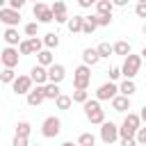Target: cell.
<instances>
[{"instance_id":"cell-22","label":"cell","mask_w":146,"mask_h":146,"mask_svg":"<svg viewBox=\"0 0 146 146\" xmlns=\"http://www.w3.org/2000/svg\"><path fill=\"white\" fill-rule=\"evenodd\" d=\"M112 11H114L112 0H98V2H96V14H100V16H112Z\"/></svg>"},{"instance_id":"cell-12","label":"cell","mask_w":146,"mask_h":146,"mask_svg":"<svg viewBox=\"0 0 146 146\" xmlns=\"http://www.w3.org/2000/svg\"><path fill=\"white\" fill-rule=\"evenodd\" d=\"M52 14H55V23H59V25H66V23L71 21L64 0H55V2H52Z\"/></svg>"},{"instance_id":"cell-3","label":"cell","mask_w":146,"mask_h":146,"mask_svg":"<svg viewBox=\"0 0 146 146\" xmlns=\"http://www.w3.org/2000/svg\"><path fill=\"white\" fill-rule=\"evenodd\" d=\"M141 55H128L125 57V62H123V66H121V71H123V78H128V80H135V75L139 73V68H141Z\"/></svg>"},{"instance_id":"cell-45","label":"cell","mask_w":146,"mask_h":146,"mask_svg":"<svg viewBox=\"0 0 146 146\" xmlns=\"http://www.w3.org/2000/svg\"><path fill=\"white\" fill-rule=\"evenodd\" d=\"M139 116H141V121H144V123H146V105H144V107H141V112H139Z\"/></svg>"},{"instance_id":"cell-26","label":"cell","mask_w":146,"mask_h":146,"mask_svg":"<svg viewBox=\"0 0 146 146\" xmlns=\"http://www.w3.org/2000/svg\"><path fill=\"white\" fill-rule=\"evenodd\" d=\"M98 55H100V59H107L110 55H114V46H110L107 41H103V43H98Z\"/></svg>"},{"instance_id":"cell-29","label":"cell","mask_w":146,"mask_h":146,"mask_svg":"<svg viewBox=\"0 0 146 146\" xmlns=\"http://www.w3.org/2000/svg\"><path fill=\"white\" fill-rule=\"evenodd\" d=\"M98 27V23H96V16H87V21H84V27H82V34H94V30Z\"/></svg>"},{"instance_id":"cell-28","label":"cell","mask_w":146,"mask_h":146,"mask_svg":"<svg viewBox=\"0 0 146 146\" xmlns=\"http://www.w3.org/2000/svg\"><path fill=\"white\" fill-rule=\"evenodd\" d=\"M30 132H32V125L27 121H18L16 123V135L18 137H30Z\"/></svg>"},{"instance_id":"cell-47","label":"cell","mask_w":146,"mask_h":146,"mask_svg":"<svg viewBox=\"0 0 146 146\" xmlns=\"http://www.w3.org/2000/svg\"><path fill=\"white\" fill-rule=\"evenodd\" d=\"M139 55H141V59L146 62V48H141V52H139Z\"/></svg>"},{"instance_id":"cell-46","label":"cell","mask_w":146,"mask_h":146,"mask_svg":"<svg viewBox=\"0 0 146 146\" xmlns=\"http://www.w3.org/2000/svg\"><path fill=\"white\" fill-rule=\"evenodd\" d=\"M62 146H80V144H78V141H75V144H73V141H64Z\"/></svg>"},{"instance_id":"cell-7","label":"cell","mask_w":146,"mask_h":146,"mask_svg":"<svg viewBox=\"0 0 146 146\" xmlns=\"http://www.w3.org/2000/svg\"><path fill=\"white\" fill-rule=\"evenodd\" d=\"M119 94H121V91H119V84H114V82H110V80L103 82V84L96 89V98H98V100H110V103H112Z\"/></svg>"},{"instance_id":"cell-19","label":"cell","mask_w":146,"mask_h":146,"mask_svg":"<svg viewBox=\"0 0 146 146\" xmlns=\"http://www.w3.org/2000/svg\"><path fill=\"white\" fill-rule=\"evenodd\" d=\"M112 110H114V112H128V110H130V98L123 96V94H119V96L112 100Z\"/></svg>"},{"instance_id":"cell-25","label":"cell","mask_w":146,"mask_h":146,"mask_svg":"<svg viewBox=\"0 0 146 146\" xmlns=\"http://www.w3.org/2000/svg\"><path fill=\"white\" fill-rule=\"evenodd\" d=\"M130 50H132L130 41H116V43H114V55H123V57H128Z\"/></svg>"},{"instance_id":"cell-5","label":"cell","mask_w":146,"mask_h":146,"mask_svg":"<svg viewBox=\"0 0 146 146\" xmlns=\"http://www.w3.org/2000/svg\"><path fill=\"white\" fill-rule=\"evenodd\" d=\"M89 82H91V66L80 64V66L73 71V87H75V89H87Z\"/></svg>"},{"instance_id":"cell-17","label":"cell","mask_w":146,"mask_h":146,"mask_svg":"<svg viewBox=\"0 0 146 146\" xmlns=\"http://www.w3.org/2000/svg\"><path fill=\"white\" fill-rule=\"evenodd\" d=\"M98 62H100V55H98L96 48H84V50H82V64H87V66H96Z\"/></svg>"},{"instance_id":"cell-30","label":"cell","mask_w":146,"mask_h":146,"mask_svg":"<svg viewBox=\"0 0 146 146\" xmlns=\"http://www.w3.org/2000/svg\"><path fill=\"white\" fill-rule=\"evenodd\" d=\"M30 41V48H32V55H39L46 46H43V39H39V36H32V39H27Z\"/></svg>"},{"instance_id":"cell-39","label":"cell","mask_w":146,"mask_h":146,"mask_svg":"<svg viewBox=\"0 0 146 146\" xmlns=\"http://www.w3.org/2000/svg\"><path fill=\"white\" fill-rule=\"evenodd\" d=\"M25 2H27V0H7V7H11V9H18V11H21V9L25 7Z\"/></svg>"},{"instance_id":"cell-11","label":"cell","mask_w":146,"mask_h":146,"mask_svg":"<svg viewBox=\"0 0 146 146\" xmlns=\"http://www.w3.org/2000/svg\"><path fill=\"white\" fill-rule=\"evenodd\" d=\"M18 48H14V46H7L2 52H0V59H2V66L5 68H16L18 66Z\"/></svg>"},{"instance_id":"cell-8","label":"cell","mask_w":146,"mask_h":146,"mask_svg":"<svg viewBox=\"0 0 146 146\" xmlns=\"http://www.w3.org/2000/svg\"><path fill=\"white\" fill-rule=\"evenodd\" d=\"M32 14L39 23H52L55 21V14H52V7H48L46 2H36L32 7Z\"/></svg>"},{"instance_id":"cell-13","label":"cell","mask_w":146,"mask_h":146,"mask_svg":"<svg viewBox=\"0 0 146 146\" xmlns=\"http://www.w3.org/2000/svg\"><path fill=\"white\" fill-rule=\"evenodd\" d=\"M30 78L36 82V87H43V84H48L50 80H48V68L46 66H41V64H36V66H32L30 68Z\"/></svg>"},{"instance_id":"cell-48","label":"cell","mask_w":146,"mask_h":146,"mask_svg":"<svg viewBox=\"0 0 146 146\" xmlns=\"http://www.w3.org/2000/svg\"><path fill=\"white\" fill-rule=\"evenodd\" d=\"M141 32H144V34H146V23H144V27H141Z\"/></svg>"},{"instance_id":"cell-36","label":"cell","mask_w":146,"mask_h":146,"mask_svg":"<svg viewBox=\"0 0 146 146\" xmlns=\"http://www.w3.org/2000/svg\"><path fill=\"white\" fill-rule=\"evenodd\" d=\"M107 75H110V82H114V80H119V78L123 75V71H121V66H112V68L107 71Z\"/></svg>"},{"instance_id":"cell-37","label":"cell","mask_w":146,"mask_h":146,"mask_svg":"<svg viewBox=\"0 0 146 146\" xmlns=\"http://www.w3.org/2000/svg\"><path fill=\"white\" fill-rule=\"evenodd\" d=\"M11 146H30V137H18V135H14Z\"/></svg>"},{"instance_id":"cell-52","label":"cell","mask_w":146,"mask_h":146,"mask_svg":"<svg viewBox=\"0 0 146 146\" xmlns=\"http://www.w3.org/2000/svg\"><path fill=\"white\" fill-rule=\"evenodd\" d=\"M94 2H98V0H94Z\"/></svg>"},{"instance_id":"cell-1","label":"cell","mask_w":146,"mask_h":146,"mask_svg":"<svg viewBox=\"0 0 146 146\" xmlns=\"http://www.w3.org/2000/svg\"><path fill=\"white\" fill-rule=\"evenodd\" d=\"M82 110H84V116H87V121L91 123V125H103L105 123V110L100 107V100L98 98H89L84 105H82Z\"/></svg>"},{"instance_id":"cell-24","label":"cell","mask_w":146,"mask_h":146,"mask_svg":"<svg viewBox=\"0 0 146 146\" xmlns=\"http://www.w3.org/2000/svg\"><path fill=\"white\" fill-rule=\"evenodd\" d=\"M43 46H46L48 50H55V48L59 46V34H57V32H48V34L43 36Z\"/></svg>"},{"instance_id":"cell-31","label":"cell","mask_w":146,"mask_h":146,"mask_svg":"<svg viewBox=\"0 0 146 146\" xmlns=\"http://www.w3.org/2000/svg\"><path fill=\"white\" fill-rule=\"evenodd\" d=\"M16 78H18V75L14 73V68H2V73H0V80H2L5 84H14Z\"/></svg>"},{"instance_id":"cell-50","label":"cell","mask_w":146,"mask_h":146,"mask_svg":"<svg viewBox=\"0 0 146 146\" xmlns=\"http://www.w3.org/2000/svg\"><path fill=\"white\" fill-rule=\"evenodd\" d=\"M32 2H34V5H36V2H41V0H32Z\"/></svg>"},{"instance_id":"cell-35","label":"cell","mask_w":146,"mask_h":146,"mask_svg":"<svg viewBox=\"0 0 146 146\" xmlns=\"http://www.w3.org/2000/svg\"><path fill=\"white\" fill-rule=\"evenodd\" d=\"M94 16H96L98 27H110L112 25V16H100V14H94Z\"/></svg>"},{"instance_id":"cell-27","label":"cell","mask_w":146,"mask_h":146,"mask_svg":"<svg viewBox=\"0 0 146 146\" xmlns=\"http://www.w3.org/2000/svg\"><path fill=\"white\" fill-rule=\"evenodd\" d=\"M71 98H73V103H80V105H84V103L89 100V91H87V89H75V91L71 94Z\"/></svg>"},{"instance_id":"cell-42","label":"cell","mask_w":146,"mask_h":146,"mask_svg":"<svg viewBox=\"0 0 146 146\" xmlns=\"http://www.w3.org/2000/svg\"><path fill=\"white\" fill-rule=\"evenodd\" d=\"M121 146H139V141L135 137H130V139H121Z\"/></svg>"},{"instance_id":"cell-2","label":"cell","mask_w":146,"mask_h":146,"mask_svg":"<svg viewBox=\"0 0 146 146\" xmlns=\"http://www.w3.org/2000/svg\"><path fill=\"white\" fill-rule=\"evenodd\" d=\"M141 128V116L135 114V112H128L123 123L119 125V132H121V139H130V137H137V130Z\"/></svg>"},{"instance_id":"cell-18","label":"cell","mask_w":146,"mask_h":146,"mask_svg":"<svg viewBox=\"0 0 146 146\" xmlns=\"http://www.w3.org/2000/svg\"><path fill=\"white\" fill-rule=\"evenodd\" d=\"M84 21H87V16H80V14H75V16H71V21L66 23V27L71 30V34H78V32H82V27H84Z\"/></svg>"},{"instance_id":"cell-20","label":"cell","mask_w":146,"mask_h":146,"mask_svg":"<svg viewBox=\"0 0 146 146\" xmlns=\"http://www.w3.org/2000/svg\"><path fill=\"white\" fill-rule=\"evenodd\" d=\"M36 64H41V66H46V68H50L52 64H55V57H52V50H48V48H43L39 55H36Z\"/></svg>"},{"instance_id":"cell-32","label":"cell","mask_w":146,"mask_h":146,"mask_svg":"<svg viewBox=\"0 0 146 146\" xmlns=\"http://www.w3.org/2000/svg\"><path fill=\"white\" fill-rule=\"evenodd\" d=\"M55 105H57V110H68V107L73 105V98H71V96H66V94H62V96L55 100Z\"/></svg>"},{"instance_id":"cell-43","label":"cell","mask_w":146,"mask_h":146,"mask_svg":"<svg viewBox=\"0 0 146 146\" xmlns=\"http://www.w3.org/2000/svg\"><path fill=\"white\" fill-rule=\"evenodd\" d=\"M78 5H80L82 9H89V7H91V5H96V2H94V0H78Z\"/></svg>"},{"instance_id":"cell-51","label":"cell","mask_w":146,"mask_h":146,"mask_svg":"<svg viewBox=\"0 0 146 146\" xmlns=\"http://www.w3.org/2000/svg\"><path fill=\"white\" fill-rule=\"evenodd\" d=\"M30 146H41V144H30Z\"/></svg>"},{"instance_id":"cell-38","label":"cell","mask_w":146,"mask_h":146,"mask_svg":"<svg viewBox=\"0 0 146 146\" xmlns=\"http://www.w3.org/2000/svg\"><path fill=\"white\" fill-rule=\"evenodd\" d=\"M18 52H21V55H32V48H30V41H27V39H23V41H21Z\"/></svg>"},{"instance_id":"cell-16","label":"cell","mask_w":146,"mask_h":146,"mask_svg":"<svg viewBox=\"0 0 146 146\" xmlns=\"http://www.w3.org/2000/svg\"><path fill=\"white\" fill-rule=\"evenodd\" d=\"M2 39H5V43H7V46H14V48H18V46H21V41H23L16 27H7V30H5V34H2Z\"/></svg>"},{"instance_id":"cell-14","label":"cell","mask_w":146,"mask_h":146,"mask_svg":"<svg viewBox=\"0 0 146 146\" xmlns=\"http://www.w3.org/2000/svg\"><path fill=\"white\" fill-rule=\"evenodd\" d=\"M64 78H66V68H64V64H52V66L48 68V80H50V82L59 84V82H64Z\"/></svg>"},{"instance_id":"cell-40","label":"cell","mask_w":146,"mask_h":146,"mask_svg":"<svg viewBox=\"0 0 146 146\" xmlns=\"http://www.w3.org/2000/svg\"><path fill=\"white\" fill-rule=\"evenodd\" d=\"M137 141H139V146H144L146 144V125H141L139 130H137V137H135Z\"/></svg>"},{"instance_id":"cell-34","label":"cell","mask_w":146,"mask_h":146,"mask_svg":"<svg viewBox=\"0 0 146 146\" xmlns=\"http://www.w3.org/2000/svg\"><path fill=\"white\" fill-rule=\"evenodd\" d=\"M39 25H41L39 21H32V23H27V25H25V36H27V39L36 36V34H39Z\"/></svg>"},{"instance_id":"cell-10","label":"cell","mask_w":146,"mask_h":146,"mask_svg":"<svg viewBox=\"0 0 146 146\" xmlns=\"http://www.w3.org/2000/svg\"><path fill=\"white\" fill-rule=\"evenodd\" d=\"M21 11L18 9H11V7H2L0 9V21L7 25V27H16L18 23H21Z\"/></svg>"},{"instance_id":"cell-15","label":"cell","mask_w":146,"mask_h":146,"mask_svg":"<svg viewBox=\"0 0 146 146\" xmlns=\"http://www.w3.org/2000/svg\"><path fill=\"white\" fill-rule=\"evenodd\" d=\"M25 100H27V105L30 107H39L43 100H46V94H43V87H36V89H32L27 96H25Z\"/></svg>"},{"instance_id":"cell-23","label":"cell","mask_w":146,"mask_h":146,"mask_svg":"<svg viewBox=\"0 0 146 146\" xmlns=\"http://www.w3.org/2000/svg\"><path fill=\"white\" fill-rule=\"evenodd\" d=\"M119 91H121L123 96H128V98H130V96L137 91V84H135V80H128V78H125V80L119 84Z\"/></svg>"},{"instance_id":"cell-21","label":"cell","mask_w":146,"mask_h":146,"mask_svg":"<svg viewBox=\"0 0 146 146\" xmlns=\"http://www.w3.org/2000/svg\"><path fill=\"white\" fill-rule=\"evenodd\" d=\"M43 94H46V100H57L62 96V89H59V84L48 82V84H43Z\"/></svg>"},{"instance_id":"cell-53","label":"cell","mask_w":146,"mask_h":146,"mask_svg":"<svg viewBox=\"0 0 146 146\" xmlns=\"http://www.w3.org/2000/svg\"><path fill=\"white\" fill-rule=\"evenodd\" d=\"M144 146H146V144H144Z\"/></svg>"},{"instance_id":"cell-6","label":"cell","mask_w":146,"mask_h":146,"mask_svg":"<svg viewBox=\"0 0 146 146\" xmlns=\"http://www.w3.org/2000/svg\"><path fill=\"white\" fill-rule=\"evenodd\" d=\"M119 137H121V132H119V125H116V123L105 121V123L100 125V139H103V144L112 146V144H114Z\"/></svg>"},{"instance_id":"cell-33","label":"cell","mask_w":146,"mask_h":146,"mask_svg":"<svg viewBox=\"0 0 146 146\" xmlns=\"http://www.w3.org/2000/svg\"><path fill=\"white\" fill-rule=\"evenodd\" d=\"M78 144H80V146H96V137H94L91 132H82V135L78 137Z\"/></svg>"},{"instance_id":"cell-44","label":"cell","mask_w":146,"mask_h":146,"mask_svg":"<svg viewBox=\"0 0 146 146\" xmlns=\"http://www.w3.org/2000/svg\"><path fill=\"white\" fill-rule=\"evenodd\" d=\"M128 2H130V0H112V5H114V7H125Z\"/></svg>"},{"instance_id":"cell-41","label":"cell","mask_w":146,"mask_h":146,"mask_svg":"<svg viewBox=\"0 0 146 146\" xmlns=\"http://www.w3.org/2000/svg\"><path fill=\"white\" fill-rule=\"evenodd\" d=\"M135 14H137L139 18H146V5H141V2H137V5H135Z\"/></svg>"},{"instance_id":"cell-9","label":"cell","mask_w":146,"mask_h":146,"mask_svg":"<svg viewBox=\"0 0 146 146\" xmlns=\"http://www.w3.org/2000/svg\"><path fill=\"white\" fill-rule=\"evenodd\" d=\"M32 84H34V80H32L30 75H18V78L14 80V84H11V89H14L16 96H27V94L32 91Z\"/></svg>"},{"instance_id":"cell-4","label":"cell","mask_w":146,"mask_h":146,"mask_svg":"<svg viewBox=\"0 0 146 146\" xmlns=\"http://www.w3.org/2000/svg\"><path fill=\"white\" fill-rule=\"evenodd\" d=\"M59 132H62V119L59 116H46L41 123V135L46 139H55Z\"/></svg>"},{"instance_id":"cell-49","label":"cell","mask_w":146,"mask_h":146,"mask_svg":"<svg viewBox=\"0 0 146 146\" xmlns=\"http://www.w3.org/2000/svg\"><path fill=\"white\" fill-rule=\"evenodd\" d=\"M137 2H141V5H146V0H137Z\"/></svg>"}]
</instances>
